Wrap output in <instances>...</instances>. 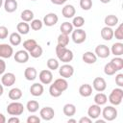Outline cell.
<instances>
[{"label": "cell", "instance_id": "f546056e", "mask_svg": "<svg viewBox=\"0 0 123 123\" xmlns=\"http://www.w3.org/2000/svg\"><path fill=\"white\" fill-rule=\"evenodd\" d=\"M93 100H94V103L95 104H97L99 106H102V105H105L108 102V97H107L106 94H104L102 92H99V93H97L94 96Z\"/></svg>", "mask_w": 123, "mask_h": 123}, {"label": "cell", "instance_id": "680465c9", "mask_svg": "<svg viewBox=\"0 0 123 123\" xmlns=\"http://www.w3.org/2000/svg\"><path fill=\"white\" fill-rule=\"evenodd\" d=\"M105 119L104 120H96V123H105Z\"/></svg>", "mask_w": 123, "mask_h": 123}, {"label": "cell", "instance_id": "f5cc1de1", "mask_svg": "<svg viewBox=\"0 0 123 123\" xmlns=\"http://www.w3.org/2000/svg\"><path fill=\"white\" fill-rule=\"evenodd\" d=\"M53 4H55V5H62V4H64L67 0H50Z\"/></svg>", "mask_w": 123, "mask_h": 123}, {"label": "cell", "instance_id": "9f6ffc18", "mask_svg": "<svg viewBox=\"0 0 123 123\" xmlns=\"http://www.w3.org/2000/svg\"><path fill=\"white\" fill-rule=\"evenodd\" d=\"M3 92H4V88H3L2 85H0V96L3 94Z\"/></svg>", "mask_w": 123, "mask_h": 123}, {"label": "cell", "instance_id": "d6986e66", "mask_svg": "<svg viewBox=\"0 0 123 123\" xmlns=\"http://www.w3.org/2000/svg\"><path fill=\"white\" fill-rule=\"evenodd\" d=\"M37 69L35 67L29 66L24 71V77L28 81H34L37 78Z\"/></svg>", "mask_w": 123, "mask_h": 123}, {"label": "cell", "instance_id": "5b68a950", "mask_svg": "<svg viewBox=\"0 0 123 123\" xmlns=\"http://www.w3.org/2000/svg\"><path fill=\"white\" fill-rule=\"evenodd\" d=\"M38 78H39V81H40L41 84H43V85H49L53 81V74H52L51 70L43 69V70H41L39 72Z\"/></svg>", "mask_w": 123, "mask_h": 123}, {"label": "cell", "instance_id": "4dcf8cb0", "mask_svg": "<svg viewBox=\"0 0 123 123\" xmlns=\"http://www.w3.org/2000/svg\"><path fill=\"white\" fill-rule=\"evenodd\" d=\"M20 17L22 19V21H25V22H31L33 19H34V12L31 11V10H24L22 11L21 14H20Z\"/></svg>", "mask_w": 123, "mask_h": 123}, {"label": "cell", "instance_id": "94428289", "mask_svg": "<svg viewBox=\"0 0 123 123\" xmlns=\"http://www.w3.org/2000/svg\"><path fill=\"white\" fill-rule=\"evenodd\" d=\"M31 1H36V0H31Z\"/></svg>", "mask_w": 123, "mask_h": 123}, {"label": "cell", "instance_id": "ffe728a7", "mask_svg": "<svg viewBox=\"0 0 123 123\" xmlns=\"http://www.w3.org/2000/svg\"><path fill=\"white\" fill-rule=\"evenodd\" d=\"M17 1L16 0H5L4 2V8L7 12H13L17 9Z\"/></svg>", "mask_w": 123, "mask_h": 123}, {"label": "cell", "instance_id": "db71d44e", "mask_svg": "<svg viewBox=\"0 0 123 123\" xmlns=\"http://www.w3.org/2000/svg\"><path fill=\"white\" fill-rule=\"evenodd\" d=\"M6 122V117L3 113L0 112V123H5Z\"/></svg>", "mask_w": 123, "mask_h": 123}, {"label": "cell", "instance_id": "4fadbf2b", "mask_svg": "<svg viewBox=\"0 0 123 123\" xmlns=\"http://www.w3.org/2000/svg\"><path fill=\"white\" fill-rule=\"evenodd\" d=\"M1 83L5 86H12L15 83V75L12 72L3 74L2 78H1Z\"/></svg>", "mask_w": 123, "mask_h": 123}, {"label": "cell", "instance_id": "ba28073f", "mask_svg": "<svg viewBox=\"0 0 123 123\" xmlns=\"http://www.w3.org/2000/svg\"><path fill=\"white\" fill-rule=\"evenodd\" d=\"M95 55L97 57H99V58L105 59V58H108L111 55V50H110V48L107 45L99 44L95 48Z\"/></svg>", "mask_w": 123, "mask_h": 123}, {"label": "cell", "instance_id": "c3c4849f", "mask_svg": "<svg viewBox=\"0 0 123 123\" xmlns=\"http://www.w3.org/2000/svg\"><path fill=\"white\" fill-rule=\"evenodd\" d=\"M40 122V118L37 115H30L27 118V123H39Z\"/></svg>", "mask_w": 123, "mask_h": 123}, {"label": "cell", "instance_id": "e575fe53", "mask_svg": "<svg viewBox=\"0 0 123 123\" xmlns=\"http://www.w3.org/2000/svg\"><path fill=\"white\" fill-rule=\"evenodd\" d=\"M42 53H43V49H42V47H41L40 45L37 44L34 49H32V50L29 52V55H30L31 57L37 59V58H39V57L42 55Z\"/></svg>", "mask_w": 123, "mask_h": 123}, {"label": "cell", "instance_id": "60d3db41", "mask_svg": "<svg viewBox=\"0 0 123 123\" xmlns=\"http://www.w3.org/2000/svg\"><path fill=\"white\" fill-rule=\"evenodd\" d=\"M47 67L49 70H56L59 68V62L54 58H50L47 61Z\"/></svg>", "mask_w": 123, "mask_h": 123}, {"label": "cell", "instance_id": "7c38bea8", "mask_svg": "<svg viewBox=\"0 0 123 123\" xmlns=\"http://www.w3.org/2000/svg\"><path fill=\"white\" fill-rule=\"evenodd\" d=\"M58 20H59V17L56 13L54 12H49L47 13L44 17H43V24L48 26V27H51V26H54L58 23Z\"/></svg>", "mask_w": 123, "mask_h": 123}, {"label": "cell", "instance_id": "1f68e13d", "mask_svg": "<svg viewBox=\"0 0 123 123\" xmlns=\"http://www.w3.org/2000/svg\"><path fill=\"white\" fill-rule=\"evenodd\" d=\"M26 108H27V111L29 112H36L39 109V104L36 100H30V101L27 102Z\"/></svg>", "mask_w": 123, "mask_h": 123}, {"label": "cell", "instance_id": "7a4b0ae2", "mask_svg": "<svg viewBox=\"0 0 123 123\" xmlns=\"http://www.w3.org/2000/svg\"><path fill=\"white\" fill-rule=\"evenodd\" d=\"M6 111H7V112L10 115L17 116V115H20V114L23 113V111H24V106L20 102H16V101L15 102H12V103H10L7 106Z\"/></svg>", "mask_w": 123, "mask_h": 123}, {"label": "cell", "instance_id": "9a60e30c", "mask_svg": "<svg viewBox=\"0 0 123 123\" xmlns=\"http://www.w3.org/2000/svg\"><path fill=\"white\" fill-rule=\"evenodd\" d=\"M43 91H44V87L39 83H35L30 86V93L35 97H38L42 95Z\"/></svg>", "mask_w": 123, "mask_h": 123}, {"label": "cell", "instance_id": "2e32d148", "mask_svg": "<svg viewBox=\"0 0 123 123\" xmlns=\"http://www.w3.org/2000/svg\"><path fill=\"white\" fill-rule=\"evenodd\" d=\"M62 13L63 17H65V18H72L76 13V10H75L73 5L68 4V5H65L62 8Z\"/></svg>", "mask_w": 123, "mask_h": 123}, {"label": "cell", "instance_id": "52a82bcc", "mask_svg": "<svg viewBox=\"0 0 123 123\" xmlns=\"http://www.w3.org/2000/svg\"><path fill=\"white\" fill-rule=\"evenodd\" d=\"M13 49L11 45L7 43H1L0 44V58L2 59H9L12 56Z\"/></svg>", "mask_w": 123, "mask_h": 123}, {"label": "cell", "instance_id": "d6a6232c", "mask_svg": "<svg viewBox=\"0 0 123 123\" xmlns=\"http://www.w3.org/2000/svg\"><path fill=\"white\" fill-rule=\"evenodd\" d=\"M60 30H61V32H62V34L69 35V34H71L72 31H73V25H72V23L65 21V22L62 23V25H61V27H60Z\"/></svg>", "mask_w": 123, "mask_h": 123}, {"label": "cell", "instance_id": "ac0fdd59", "mask_svg": "<svg viewBox=\"0 0 123 123\" xmlns=\"http://www.w3.org/2000/svg\"><path fill=\"white\" fill-rule=\"evenodd\" d=\"M53 85L59 89V90H61L62 92H63L64 90H66L67 89V87H68V83H67V81L64 79V78H59V79H56L55 81H54V83H53Z\"/></svg>", "mask_w": 123, "mask_h": 123}, {"label": "cell", "instance_id": "ee69618b", "mask_svg": "<svg viewBox=\"0 0 123 123\" xmlns=\"http://www.w3.org/2000/svg\"><path fill=\"white\" fill-rule=\"evenodd\" d=\"M49 93H50V95L52 96V97H59V96H61L62 95V91L61 90H59L53 84L50 86V87H49Z\"/></svg>", "mask_w": 123, "mask_h": 123}, {"label": "cell", "instance_id": "f35d334b", "mask_svg": "<svg viewBox=\"0 0 123 123\" xmlns=\"http://www.w3.org/2000/svg\"><path fill=\"white\" fill-rule=\"evenodd\" d=\"M84 24H85V18H84L83 16L78 15V16H75V17L73 18V21H72L73 27L81 28V27L84 26Z\"/></svg>", "mask_w": 123, "mask_h": 123}, {"label": "cell", "instance_id": "836d02e7", "mask_svg": "<svg viewBox=\"0 0 123 123\" xmlns=\"http://www.w3.org/2000/svg\"><path fill=\"white\" fill-rule=\"evenodd\" d=\"M37 45V42L35 39H33V38L27 39V40H25V41L23 42V47H24V49H25L26 51H28V52H30L32 49H34Z\"/></svg>", "mask_w": 123, "mask_h": 123}, {"label": "cell", "instance_id": "bcb514c9", "mask_svg": "<svg viewBox=\"0 0 123 123\" xmlns=\"http://www.w3.org/2000/svg\"><path fill=\"white\" fill-rule=\"evenodd\" d=\"M65 50H66V46H62V45H61V44H58V45L56 46V55H57V57L60 58Z\"/></svg>", "mask_w": 123, "mask_h": 123}, {"label": "cell", "instance_id": "277c9868", "mask_svg": "<svg viewBox=\"0 0 123 123\" xmlns=\"http://www.w3.org/2000/svg\"><path fill=\"white\" fill-rule=\"evenodd\" d=\"M86 39V33L85 30L81 28H76V30L72 31V40L76 44H81Z\"/></svg>", "mask_w": 123, "mask_h": 123}, {"label": "cell", "instance_id": "603a6c76", "mask_svg": "<svg viewBox=\"0 0 123 123\" xmlns=\"http://www.w3.org/2000/svg\"><path fill=\"white\" fill-rule=\"evenodd\" d=\"M22 90L18 87H13L12 88L10 91H9V98L11 100H13V101H16V100H19L21 97H22Z\"/></svg>", "mask_w": 123, "mask_h": 123}, {"label": "cell", "instance_id": "d4e9b609", "mask_svg": "<svg viewBox=\"0 0 123 123\" xmlns=\"http://www.w3.org/2000/svg\"><path fill=\"white\" fill-rule=\"evenodd\" d=\"M16 30L20 35H27L30 32V25L25 21H21L16 25Z\"/></svg>", "mask_w": 123, "mask_h": 123}, {"label": "cell", "instance_id": "e0dca14e", "mask_svg": "<svg viewBox=\"0 0 123 123\" xmlns=\"http://www.w3.org/2000/svg\"><path fill=\"white\" fill-rule=\"evenodd\" d=\"M82 59H83V61H84L86 63H87V64H92V63H95V62H96V61H97V56H96L94 53L90 52V51H86V52H85V53L83 54Z\"/></svg>", "mask_w": 123, "mask_h": 123}, {"label": "cell", "instance_id": "9c48e42d", "mask_svg": "<svg viewBox=\"0 0 123 123\" xmlns=\"http://www.w3.org/2000/svg\"><path fill=\"white\" fill-rule=\"evenodd\" d=\"M92 86H93V88L96 91L102 92V91H104L107 88V83H106V81H105L104 78H102V77H96L93 80Z\"/></svg>", "mask_w": 123, "mask_h": 123}, {"label": "cell", "instance_id": "74e56055", "mask_svg": "<svg viewBox=\"0 0 123 123\" xmlns=\"http://www.w3.org/2000/svg\"><path fill=\"white\" fill-rule=\"evenodd\" d=\"M68 43H69V36L62 33L58 37V44H61L62 46H67Z\"/></svg>", "mask_w": 123, "mask_h": 123}, {"label": "cell", "instance_id": "f1b7e54d", "mask_svg": "<svg viewBox=\"0 0 123 123\" xmlns=\"http://www.w3.org/2000/svg\"><path fill=\"white\" fill-rule=\"evenodd\" d=\"M73 57H74L73 52H72L71 50H69V49L66 48V50L62 53V55L60 58H58V59H59L61 62L67 63V62H71V61L73 60Z\"/></svg>", "mask_w": 123, "mask_h": 123}, {"label": "cell", "instance_id": "7dc6e473", "mask_svg": "<svg viewBox=\"0 0 123 123\" xmlns=\"http://www.w3.org/2000/svg\"><path fill=\"white\" fill-rule=\"evenodd\" d=\"M115 83L119 87L123 86V74L122 73H119L115 76Z\"/></svg>", "mask_w": 123, "mask_h": 123}, {"label": "cell", "instance_id": "30bf717a", "mask_svg": "<svg viewBox=\"0 0 123 123\" xmlns=\"http://www.w3.org/2000/svg\"><path fill=\"white\" fill-rule=\"evenodd\" d=\"M39 115H40V117H41L43 120L49 121V120H51V119L54 117V115H55V111H54V109L51 108V107H44V108H42V109L40 110Z\"/></svg>", "mask_w": 123, "mask_h": 123}, {"label": "cell", "instance_id": "cb8c5ba5", "mask_svg": "<svg viewBox=\"0 0 123 123\" xmlns=\"http://www.w3.org/2000/svg\"><path fill=\"white\" fill-rule=\"evenodd\" d=\"M62 111H63L64 115H66V116H68V117H71V116H73V115L76 113V107H75V105H73V104H71V103L65 104V105L63 106Z\"/></svg>", "mask_w": 123, "mask_h": 123}, {"label": "cell", "instance_id": "83f0119b", "mask_svg": "<svg viewBox=\"0 0 123 123\" xmlns=\"http://www.w3.org/2000/svg\"><path fill=\"white\" fill-rule=\"evenodd\" d=\"M104 22H105L106 26L113 27V26L118 24V17L116 15H114V14H109V15H107L105 17Z\"/></svg>", "mask_w": 123, "mask_h": 123}, {"label": "cell", "instance_id": "8992f818", "mask_svg": "<svg viewBox=\"0 0 123 123\" xmlns=\"http://www.w3.org/2000/svg\"><path fill=\"white\" fill-rule=\"evenodd\" d=\"M59 73L62 78L67 79V78L72 77V75L74 74V68H73L72 65H70L68 63H65V64H63L60 67Z\"/></svg>", "mask_w": 123, "mask_h": 123}, {"label": "cell", "instance_id": "7402d4cb", "mask_svg": "<svg viewBox=\"0 0 123 123\" xmlns=\"http://www.w3.org/2000/svg\"><path fill=\"white\" fill-rule=\"evenodd\" d=\"M79 93L83 97H88L92 94V86L89 84H84L79 87Z\"/></svg>", "mask_w": 123, "mask_h": 123}, {"label": "cell", "instance_id": "6f0895ef", "mask_svg": "<svg viewBox=\"0 0 123 123\" xmlns=\"http://www.w3.org/2000/svg\"><path fill=\"white\" fill-rule=\"evenodd\" d=\"M100 2H102L103 4H107V3H110L111 0H100Z\"/></svg>", "mask_w": 123, "mask_h": 123}, {"label": "cell", "instance_id": "681fc988", "mask_svg": "<svg viewBox=\"0 0 123 123\" xmlns=\"http://www.w3.org/2000/svg\"><path fill=\"white\" fill-rule=\"evenodd\" d=\"M6 70V62H4V60H2V58H0V75L4 74Z\"/></svg>", "mask_w": 123, "mask_h": 123}, {"label": "cell", "instance_id": "44dd1931", "mask_svg": "<svg viewBox=\"0 0 123 123\" xmlns=\"http://www.w3.org/2000/svg\"><path fill=\"white\" fill-rule=\"evenodd\" d=\"M101 37L105 40H111L112 37H113V30L111 29V27L105 26L104 28H102V30H101Z\"/></svg>", "mask_w": 123, "mask_h": 123}, {"label": "cell", "instance_id": "f907efd6", "mask_svg": "<svg viewBox=\"0 0 123 123\" xmlns=\"http://www.w3.org/2000/svg\"><path fill=\"white\" fill-rule=\"evenodd\" d=\"M91 121H92V119H91V118H89L88 116H87V117H86V116H85V117L80 118L79 123H91Z\"/></svg>", "mask_w": 123, "mask_h": 123}, {"label": "cell", "instance_id": "11a10c76", "mask_svg": "<svg viewBox=\"0 0 123 123\" xmlns=\"http://www.w3.org/2000/svg\"><path fill=\"white\" fill-rule=\"evenodd\" d=\"M67 122H68V123H76L77 121H76V119H70V118H69Z\"/></svg>", "mask_w": 123, "mask_h": 123}, {"label": "cell", "instance_id": "ab89813d", "mask_svg": "<svg viewBox=\"0 0 123 123\" xmlns=\"http://www.w3.org/2000/svg\"><path fill=\"white\" fill-rule=\"evenodd\" d=\"M42 26H43V22L41 20H39V19H33L31 21V25H30L31 29L34 30V31L40 30L42 28Z\"/></svg>", "mask_w": 123, "mask_h": 123}, {"label": "cell", "instance_id": "d590c367", "mask_svg": "<svg viewBox=\"0 0 123 123\" xmlns=\"http://www.w3.org/2000/svg\"><path fill=\"white\" fill-rule=\"evenodd\" d=\"M104 72H105L106 75L111 76V75H114L115 72H117V70H116V68L112 65V63L110 62H108V63L105 64V66H104Z\"/></svg>", "mask_w": 123, "mask_h": 123}, {"label": "cell", "instance_id": "5bb4252c", "mask_svg": "<svg viewBox=\"0 0 123 123\" xmlns=\"http://www.w3.org/2000/svg\"><path fill=\"white\" fill-rule=\"evenodd\" d=\"M101 111H102V110H101L100 106L97 105V104H94V105H91L88 108V110H87V115L91 119H97L101 115Z\"/></svg>", "mask_w": 123, "mask_h": 123}, {"label": "cell", "instance_id": "6da1fadb", "mask_svg": "<svg viewBox=\"0 0 123 123\" xmlns=\"http://www.w3.org/2000/svg\"><path fill=\"white\" fill-rule=\"evenodd\" d=\"M123 99V89L121 87H117L111 90V92L109 95V102L113 106H118L121 104Z\"/></svg>", "mask_w": 123, "mask_h": 123}, {"label": "cell", "instance_id": "91938a15", "mask_svg": "<svg viewBox=\"0 0 123 123\" xmlns=\"http://www.w3.org/2000/svg\"><path fill=\"white\" fill-rule=\"evenodd\" d=\"M2 5H3V0H0V8L2 7Z\"/></svg>", "mask_w": 123, "mask_h": 123}, {"label": "cell", "instance_id": "816d5d0a", "mask_svg": "<svg viewBox=\"0 0 123 123\" xmlns=\"http://www.w3.org/2000/svg\"><path fill=\"white\" fill-rule=\"evenodd\" d=\"M19 121H20L19 118L16 116H12V117L8 119V122H10V123H19Z\"/></svg>", "mask_w": 123, "mask_h": 123}, {"label": "cell", "instance_id": "3957f363", "mask_svg": "<svg viewBox=\"0 0 123 123\" xmlns=\"http://www.w3.org/2000/svg\"><path fill=\"white\" fill-rule=\"evenodd\" d=\"M103 117L107 121H112L117 117V110L112 106H107L101 111Z\"/></svg>", "mask_w": 123, "mask_h": 123}, {"label": "cell", "instance_id": "b9f144b4", "mask_svg": "<svg viewBox=\"0 0 123 123\" xmlns=\"http://www.w3.org/2000/svg\"><path fill=\"white\" fill-rule=\"evenodd\" d=\"M113 37H115V38L118 40L123 39V25L122 24H120L115 29V31H113Z\"/></svg>", "mask_w": 123, "mask_h": 123}, {"label": "cell", "instance_id": "8fae6325", "mask_svg": "<svg viewBox=\"0 0 123 123\" xmlns=\"http://www.w3.org/2000/svg\"><path fill=\"white\" fill-rule=\"evenodd\" d=\"M29 57H30L29 52L26 51L25 49L24 50H18L14 54V61L18 63H25L28 62Z\"/></svg>", "mask_w": 123, "mask_h": 123}, {"label": "cell", "instance_id": "8d00e7d4", "mask_svg": "<svg viewBox=\"0 0 123 123\" xmlns=\"http://www.w3.org/2000/svg\"><path fill=\"white\" fill-rule=\"evenodd\" d=\"M111 62L112 65L116 68L117 71H119V70H121V69L123 68V59H121L120 57H114V58L111 61Z\"/></svg>", "mask_w": 123, "mask_h": 123}, {"label": "cell", "instance_id": "484cf974", "mask_svg": "<svg viewBox=\"0 0 123 123\" xmlns=\"http://www.w3.org/2000/svg\"><path fill=\"white\" fill-rule=\"evenodd\" d=\"M10 43L12 45V46H17L21 43L22 41V38H21V35L19 33H16V32H13L10 35Z\"/></svg>", "mask_w": 123, "mask_h": 123}, {"label": "cell", "instance_id": "f6af8a7d", "mask_svg": "<svg viewBox=\"0 0 123 123\" xmlns=\"http://www.w3.org/2000/svg\"><path fill=\"white\" fill-rule=\"evenodd\" d=\"M9 30L6 26H0V39H5L8 37Z\"/></svg>", "mask_w": 123, "mask_h": 123}, {"label": "cell", "instance_id": "4316f807", "mask_svg": "<svg viewBox=\"0 0 123 123\" xmlns=\"http://www.w3.org/2000/svg\"><path fill=\"white\" fill-rule=\"evenodd\" d=\"M111 51L115 57H120L121 55H123V43H121V42L113 43Z\"/></svg>", "mask_w": 123, "mask_h": 123}, {"label": "cell", "instance_id": "7bdbcfd3", "mask_svg": "<svg viewBox=\"0 0 123 123\" xmlns=\"http://www.w3.org/2000/svg\"><path fill=\"white\" fill-rule=\"evenodd\" d=\"M80 7L84 11H88L92 8V0H80Z\"/></svg>", "mask_w": 123, "mask_h": 123}]
</instances>
